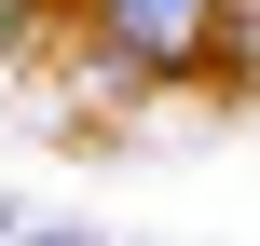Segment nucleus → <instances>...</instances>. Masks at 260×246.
Listing matches in <instances>:
<instances>
[{
    "label": "nucleus",
    "mask_w": 260,
    "mask_h": 246,
    "mask_svg": "<svg viewBox=\"0 0 260 246\" xmlns=\"http://www.w3.org/2000/svg\"><path fill=\"white\" fill-rule=\"evenodd\" d=\"M219 68H233V82H260V0H233V27H219Z\"/></svg>",
    "instance_id": "obj_2"
},
{
    "label": "nucleus",
    "mask_w": 260,
    "mask_h": 246,
    "mask_svg": "<svg viewBox=\"0 0 260 246\" xmlns=\"http://www.w3.org/2000/svg\"><path fill=\"white\" fill-rule=\"evenodd\" d=\"M82 14H96V55L123 82H206L219 27H233V0H82Z\"/></svg>",
    "instance_id": "obj_1"
},
{
    "label": "nucleus",
    "mask_w": 260,
    "mask_h": 246,
    "mask_svg": "<svg viewBox=\"0 0 260 246\" xmlns=\"http://www.w3.org/2000/svg\"><path fill=\"white\" fill-rule=\"evenodd\" d=\"M14 233H27V219H14V205H0V246H14Z\"/></svg>",
    "instance_id": "obj_5"
},
{
    "label": "nucleus",
    "mask_w": 260,
    "mask_h": 246,
    "mask_svg": "<svg viewBox=\"0 0 260 246\" xmlns=\"http://www.w3.org/2000/svg\"><path fill=\"white\" fill-rule=\"evenodd\" d=\"M14 55H41V0H0V68Z\"/></svg>",
    "instance_id": "obj_3"
},
{
    "label": "nucleus",
    "mask_w": 260,
    "mask_h": 246,
    "mask_svg": "<svg viewBox=\"0 0 260 246\" xmlns=\"http://www.w3.org/2000/svg\"><path fill=\"white\" fill-rule=\"evenodd\" d=\"M14 246H96V233H14Z\"/></svg>",
    "instance_id": "obj_4"
}]
</instances>
